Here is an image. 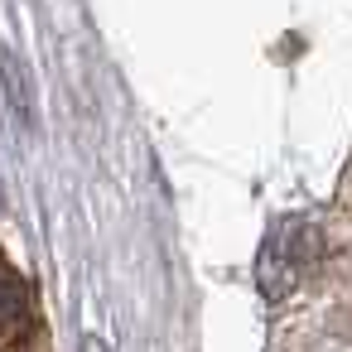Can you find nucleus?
I'll use <instances>...</instances> for the list:
<instances>
[{
	"mask_svg": "<svg viewBox=\"0 0 352 352\" xmlns=\"http://www.w3.org/2000/svg\"><path fill=\"white\" fill-rule=\"evenodd\" d=\"M87 352H107V347H102V342H87Z\"/></svg>",
	"mask_w": 352,
	"mask_h": 352,
	"instance_id": "nucleus-2",
	"label": "nucleus"
},
{
	"mask_svg": "<svg viewBox=\"0 0 352 352\" xmlns=\"http://www.w3.org/2000/svg\"><path fill=\"white\" fill-rule=\"evenodd\" d=\"M34 318V304H30V289L20 280V270L0 256V333L6 338H20Z\"/></svg>",
	"mask_w": 352,
	"mask_h": 352,
	"instance_id": "nucleus-1",
	"label": "nucleus"
}]
</instances>
